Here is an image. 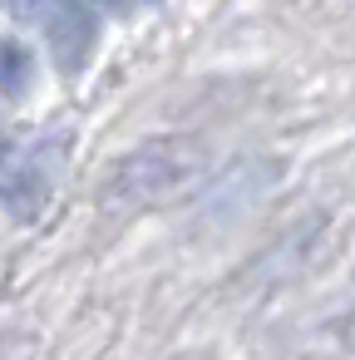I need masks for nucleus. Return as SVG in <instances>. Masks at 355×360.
I'll return each mask as SVG.
<instances>
[{
  "instance_id": "5",
  "label": "nucleus",
  "mask_w": 355,
  "mask_h": 360,
  "mask_svg": "<svg viewBox=\"0 0 355 360\" xmlns=\"http://www.w3.org/2000/svg\"><path fill=\"white\" fill-rule=\"evenodd\" d=\"M335 335H340V345H350V350H355V311H350L345 321H335Z\"/></svg>"
},
{
  "instance_id": "7",
  "label": "nucleus",
  "mask_w": 355,
  "mask_h": 360,
  "mask_svg": "<svg viewBox=\"0 0 355 360\" xmlns=\"http://www.w3.org/2000/svg\"><path fill=\"white\" fill-rule=\"evenodd\" d=\"M0 153H6V143H0Z\"/></svg>"
},
{
  "instance_id": "4",
  "label": "nucleus",
  "mask_w": 355,
  "mask_h": 360,
  "mask_svg": "<svg viewBox=\"0 0 355 360\" xmlns=\"http://www.w3.org/2000/svg\"><path fill=\"white\" fill-rule=\"evenodd\" d=\"M35 79V55L15 40H0V94H25Z\"/></svg>"
},
{
  "instance_id": "1",
  "label": "nucleus",
  "mask_w": 355,
  "mask_h": 360,
  "mask_svg": "<svg viewBox=\"0 0 355 360\" xmlns=\"http://www.w3.org/2000/svg\"><path fill=\"white\" fill-rule=\"evenodd\" d=\"M202 168H207V148H202L198 139H178V134L148 139V143L129 148V153L114 163V173H109V183H104V198L119 202V207L168 202V198H178L183 188H193V183L202 178Z\"/></svg>"
},
{
  "instance_id": "3",
  "label": "nucleus",
  "mask_w": 355,
  "mask_h": 360,
  "mask_svg": "<svg viewBox=\"0 0 355 360\" xmlns=\"http://www.w3.org/2000/svg\"><path fill=\"white\" fill-rule=\"evenodd\" d=\"M50 45H55V55H60L65 70L84 65V55H89V45H94V20H89L79 6H65V11L50 20Z\"/></svg>"
},
{
  "instance_id": "6",
  "label": "nucleus",
  "mask_w": 355,
  "mask_h": 360,
  "mask_svg": "<svg viewBox=\"0 0 355 360\" xmlns=\"http://www.w3.org/2000/svg\"><path fill=\"white\" fill-rule=\"evenodd\" d=\"M89 6H104V11H129V0H89Z\"/></svg>"
},
{
  "instance_id": "2",
  "label": "nucleus",
  "mask_w": 355,
  "mask_h": 360,
  "mask_svg": "<svg viewBox=\"0 0 355 360\" xmlns=\"http://www.w3.org/2000/svg\"><path fill=\"white\" fill-rule=\"evenodd\" d=\"M50 183H55V163L45 153H35V158H25L20 168L6 173V183H0V207L11 217H35L50 198Z\"/></svg>"
}]
</instances>
